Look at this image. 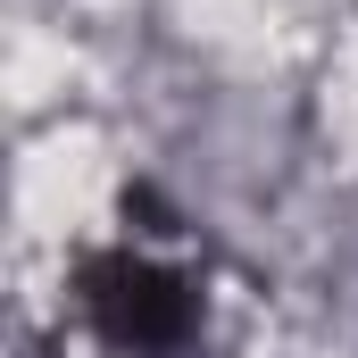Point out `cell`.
<instances>
[{
    "instance_id": "1",
    "label": "cell",
    "mask_w": 358,
    "mask_h": 358,
    "mask_svg": "<svg viewBox=\"0 0 358 358\" xmlns=\"http://www.w3.org/2000/svg\"><path fill=\"white\" fill-rule=\"evenodd\" d=\"M150 234L84 259V275H76V317H84L100 358H192L200 334H208L200 275L183 259H167Z\"/></svg>"
}]
</instances>
